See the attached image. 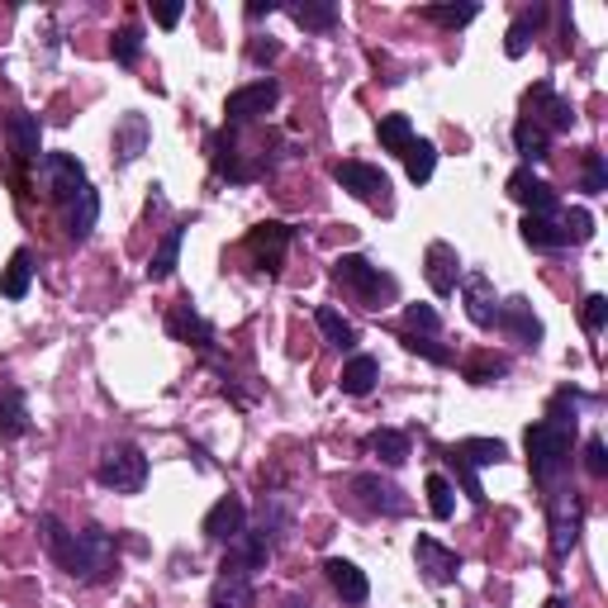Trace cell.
<instances>
[{"label":"cell","instance_id":"cell-1","mask_svg":"<svg viewBox=\"0 0 608 608\" xmlns=\"http://www.w3.org/2000/svg\"><path fill=\"white\" fill-rule=\"evenodd\" d=\"M43 547L52 551V561H58L71 580H81V585H100V580H110V570H115V538L105 528H81V532H71L62 528L52 513H43Z\"/></svg>","mask_w":608,"mask_h":608},{"label":"cell","instance_id":"cell-2","mask_svg":"<svg viewBox=\"0 0 608 608\" xmlns=\"http://www.w3.org/2000/svg\"><path fill=\"white\" fill-rule=\"evenodd\" d=\"M570 438L576 428H557V423H532L523 433V447H528V467L538 475V486H557V480L570 471Z\"/></svg>","mask_w":608,"mask_h":608},{"label":"cell","instance_id":"cell-3","mask_svg":"<svg viewBox=\"0 0 608 608\" xmlns=\"http://www.w3.org/2000/svg\"><path fill=\"white\" fill-rule=\"evenodd\" d=\"M333 276L347 285V291H356L362 295L371 310H381V300H395L400 295V281L390 276V272H381V266L375 262H366L362 253H343L333 262Z\"/></svg>","mask_w":608,"mask_h":608},{"label":"cell","instance_id":"cell-4","mask_svg":"<svg viewBox=\"0 0 608 608\" xmlns=\"http://www.w3.org/2000/svg\"><path fill=\"white\" fill-rule=\"evenodd\" d=\"M96 480L105 490L115 494H138L143 480H148V457L138 452L134 442H115L100 452V467H96Z\"/></svg>","mask_w":608,"mask_h":608},{"label":"cell","instance_id":"cell-5","mask_svg":"<svg viewBox=\"0 0 608 608\" xmlns=\"http://www.w3.org/2000/svg\"><path fill=\"white\" fill-rule=\"evenodd\" d=\"M547 513H551V551H557V557H570L580 542V523H585L580 494L576 490H551Z\"/></svg>","mask_w":608,"mask_h":608},{"label":"cell","instance_id":"cell-6","mask_svg":"<svg viewBox=\"0 0 608 608\" xmlns=\"http://www.w3.org/2000/svg\"><path fill=\"white\" fill-rule=\"evenodd\" d=\"M39 176H43V190H48L58 205L77 200V195L91 186V182H86L81 157H71V153H43V157H39Z\"/></svg>","mask_w":608,"mask_h":608},{"label":"cell","instance_id":"cell-7","mask_svg":"<svg viewBox=\"0 0 608 608\" xmlns=\"http://www.w3.org/2000/svg\"><path fill=\"white\" fill-rule=\"evenodd\" d=\"M333 182L343 186V190H352L356 200H366V205H375V209H385L390 214V176L381 171V167H371V163H337L333 167Z\"/></svg>","mask_w":608,"mask_h":608},{"label":"cell","instance_id":"cell-8","mask_svg":"<svg viewBox=\"0 0 608 608\" xmlns=\"http://www.w3.org/2000/svg\"><path fill=\"white\" fill-rule=\"evenodd\" d=\"M523 119H532L538 129H547V134H566L570 124H576V105H570L566 96H557V86L551 81H538L532 91L523 96Z\"/></svg>","mask_w":608,"mask_h":608},{"label":"cell","instance_id":"cell-9","mask_svg":"<svg viewBox=\"0 0 608 608\" xmlns=\"http://www.w3.org/2000/svg\"><path fill=\"white\" fill-rule=\"evenodd\" d=\"M509 195L532 214V219H557V214H561L557 186L542 182V176H532V167H518V171L509 176Z\"/></svg>","mask_w":608,"mask_h":608},{"label":"cell","instance_id":"cell-10","mask_svg":"<svg viewBox=\"0 0 608 608\" xmlns=\"http://www.w3.org/2000/svg\"><path fill=\"white\" fill-rule=\"evenodd\" d=\"M276 105H281V81L276 77H262L253 86H238V91L224 100V115H228V124H247V119L272 115Z\"/></svg>","mask_w":608,"mask_h":608},{"label":"cell","instance_id":"cell-11","mask_svg":"<svg viewBox=\"0 0 608 608\" xmlns=\"http://www.w3.org/2000/svg\"><path fill=\"white\" fill-rule=\"evenodd\" d=\"M352 494L362 499V509L381 513V518H404V513H409V494L395 486V480H381V475H352Z\"/></svg>","mask_w":608,"mask_h":608},{"label":"cell","instance_id":"cell-12","mask_svg":"<svg viewBox=\"0 0 608 608\" xmlns=\"http://www.w3.org/2000/svg\"><path fill=\"white\" fill-rule=\"evenodd\" d=\"M272 561V538H266L262 528H243L234 542H228V557H224V570H234V576H247L253 580L257 570H266Z\"/></svg>","mask_w":608,"mask_h":608},{"label":"cell","instance_id":"cell-13","mask_svg":"<svg viewBox=\"0 0 608 608\" xmlns=\"http://www.w3.org/2000/svg\"><path fill=\"white\" fill-rule=\"evenodd\" d=\"M291 238H295V228H291V224L266 219V224H257L253 234H247V253H253V262L262 266V272H281V262H285V247H291Z\"/></svg>","mask_w":608,"mask_h":608},{"label":"cell","instance_id":"cell-14","mask_svg":"<svg viewBox=\"0 0 608 608\" xmlns=\"http://www.w3.org/2000/svg\"><path fill=\"white\" fill-rule=\"evenodd\" d=\"M494 328H504L518 347H538V343H542V318L532 314V304H528L523 295L499 300V318H494Z\"/></svg>","mask_w":608,"mask_h":608},{"label":"cell","instance_id":"cell-15","mask_svg":"<svg viewBox=\"0 0 608 608\" xmlns=\"http://www.w3.org/2000/svg\"><path fill=\"white\" fill-rule=\"evenodd\" d=\"M423 276L428 285H433V295H457V281H461V257H457V247L452 243H428V253H423Z\"/></svg>","mask_w":608,"mask_h":608},{"label":"cell","instance_id":"cell-16","mask_svg":"<svg viewBox=\"0 0 608 608\" xmlns=\"http://www.w3.org/2000/svg\"><path fill=\"white\" fill-rule=\"evenodd\" d=\"M414 561H419V570H423V580L428 585H452L457 576H461V557L452 547H442L438 538H419L414 542Z\"/></svg>","mask_w":608,"mask_h":608},{"label":"cell","instance_id":"cell-17","mask_svg":"<svg viewBox=\"0 0 608 608\" xmlns=\"http://www.w3.org/2000/svg\"><path fill=\"white\" fill-rule=\"evenodd\" d=\"M461 300H467V318L475 328H494L499 318V295H494V281L486 272H471L461 281Z\"/></svg>","mask_w":608,"mask_h":608},{"label":"cell","instance_id":"cell-18","mask_svg":"<svg viewBox=\"0 0 608 608\" xmlns=\"http://www.w3.org/2000/svg\"><path fill=\"white\" fill-rule=\"evenodd\" d=\"M167 333L176 337V343H190V347H200V352H214V328L205 324L200 310H195L190 300H176V304H171Z\"/></svg>","mask_w":608,"mask_h":608},{"label":"cell","instance_id":"cell-19","mask_svg":"<svg viewBox=\"0 0 608 608\" xmlns=\"http://www.w3.org/2000/svg\"><path fill=\"white\" fill-rule=\"evenodd\" d=\"M148 143H153V124H148V115L129 110V115L115 124V163H119V167L138 163V157L148 153Z\"/></svg>","mask_w":608,"mask_h":608},{"label":"cell","instance_id":"cell-20","mask_svg":"<svg viewBox=\"0 0 608 608\" xmlns=\"http://www.w3.org/2000/svg\"><path fill=\"white\" fill-rule=\"evenodd\" d=\"M243 528H247V504H243L238 494H224L219 504L205 513V523H200V532H205L209 542H234Z\"/></svg>","mask_w":608,"mask_h":608},{"label":"cell","instance_id":"cell-21","mask_svg":"<svg viewBox=\"0 0 608 608\" xmlns=\"http://www.w3.org/2000/svg\"><path fill=\"white\" fill-rule=\"evenodd\" d=\"M6 138H10V153L20 157V163H33V157L43 153V124H39V115H29V110L6 115Z\"/></svg>","mask_w":608,"mask_h":608},{"label":"cell","instance_id":"cell-22","mask_svg":"<svg viewBox=\"0 0 608 608\" xmlns=\"http://www.w3.org/2000/svg\"><path fill=\"white\" fill-rule=\"evenodd\" d=\"M324 576H328L333 595L343 599V604H366V599H371V580H366V570H356L352 561L328 557V561H324Z\"/></svg>","mask_w":608,"mask_h":608},{"label":"cell","instance_id":"cell-23","mask_svg":"<svg viewBox=\"0 0 608 608\" xmlns=\"http://www.w3.org/2000/svg\"><path fill=\"white\" fill-rule=\"evenodd\" d=\"M62 209H67V214H62L67 238H77V243L91 238V228L100 224V195H96V186H86V190L77 195V200H67Z\"/></svg>","mask_w":608,"mask_h":608},{"label":"cell","instance_id":"cell-24","mask_svg":"<svg viewBox=\"0 0 608 608\" xmlns=\"http://www.w3.org/2000/svg\"><path fill=\"white\" fill-rule=\"evenodd\" d=\"M375 381H381V362H375V356H366V352H356L352 362L343 366V375H337V385H343V395H371L375 390Z\"/></svg>","mask_w":608,"mask_h":608},{"label":"cell","instance_id":"cell-25","mask_svg":"<svg viewBox=\"0 0 608 608\" xmlns=\"http://www.w3.org/2000/svg\"><path fill=\"white\" fill-rule=\"evenodd\" d=\"M257 595H253V580L247 576H234V570H224L219 580L209 589V608H253Z\"/></svg>","mask_w":608,"mask_h":608},{"label":"cell","instance_id":"cell-26","mask_svg":"<svg viewBox=\"0 0 608 608\" xmlns=\"http://www.w3.org/2000/svg\"><path fill=\"white\" fill-rule=\"evenodd\" d=\"M186 228H190L186 219L167 228L163 247H157V253H153V262H148V281H167V276L176 272V262H182V243H186Z\"/></svg>","mask_w":608,"mask_h":608},{"label":"cell","instance_id":"cell-27","mask_svg":"<svg viewBox=\"0 0 608 608\" xmlns=\"http://www.w3.org/2000/svg\"><path fill=\"white\" fill-rule=\"evenodd\" d=\"M452 452L467 461V467H499V461H509V447L499 438H467V442H452Z\"/></svg>","mask_w":608,"mask_h":608},{"label":"cell","instance_id":"cell-28","mask_svg":"<svg viewBox=\"0 0 608 608\" xmlns=\"http://www.w3.org/2000/svg\"><path fill=\"white\" fill-rule=\"evenodd\" d=\"M29 285H33V257H29V247H20V253H10L6 272H0V295H6V300H24Z\"/></svg>","mask_w":608,"mask_h":608},{"label":"cell","instance_id":"cell-29","mask_svg":"<svg viewBox=\"0 0 608 608\" xmlns=\"http://www.w3.org/2000/svg\"><path fill=\"white\" fill-rule=\"evenodd\" d=\"M523 243L538 247V253H561V247H570V234L561 228V219H523Z\"/></svg>","mask_w":608,"mask_h":608},{"label":"cell","instance_id":"cell-30","mask_svg":"<svg viewBox=\"0 0 608 608\" xmlns=\"http://www.w3.org/2000/svg\"><path fill=\"white\" fill-rule=\"evenodd\" d=\"M513 153L523 157V163H542V157H551V134L538 129L532 119H518L513 124Z\"/></svg>","mask_w":608,"mask_h":608},{"label":"cell","instance_id":"cell-31","mask_svg":"<svg viewBox=\"0 0 608 608\" xmlns=\"http://www.w3.org/2000/svg\"><path fill=\"white\" fill-rule=\"evenodd\" d=\"M29 433V404L20 390H0V438H24Z\"/></svg>","mask_w":608,"mask_h":608},{"label":"cell","instance_id":"cell-32","mask_svg":"<svg viewBox=\"0 0 608 608\" xmlns=\"http://www.w3.org/2000/svg\"><path fill=\"white\" fill-rule=\"evenodd\" d=\"M314 324H318V333H324L328 347H343V352L356 347V328L333 310V304H318V310H314Z\"/></svg>","mask_w":608,"mask_h":608},{"label":"cell","instance_id":"cell-33","mask_svg":"<svg viewBox=\"0 0 608 608\" xmlns=\"http://www.w3.org/2000/svg\"><path fill=\"white\" fill-rule=\"evenodd\" d=\"M285 14L300 24V29H314V33H328L333 24H337V6L333 0H304V6H285Z\"/></svg>","mask_w":608,"mask_h":608},{"label":"cell","instance_id":"cell-34","mask_svg":"<svg viewBox=\"0 0 608 608\" xmlns=\"http://www.w3.org/2000/svg\"><path fill=\"white\" fill-rule=\"evenodd\" d=\"M542 20H547V6H532V10H523V14H518V20L509 24V39H504V52H509V58H523L528 43H532V33H538Z\"/></svg>","mask_w":608,"mask_h":608},{"label":"cell","instance_id":"cell-35","mask_svg":"<svg viewBox=\"0 0 608 608\" xmlns=\"http://www.w3.org/2000/svg\"><path fill=\"white\" fill-rule=\"evenodd\" d=\"M433 167H438V148L428 138H414L409 143V153H404V171H409V182L414 186H428L433 182Z\"/></svg>","mask_w":608,"mask_h":608},{"label":"cell","instance_id":"cell-36","mask_svg":"<svg viewBox=\"0 0 608 608\" xmlns=\"http://www.w3.org/2000/svg\"><path fill=\"white\" fill-rule=\"evenodd\" d=\"M366 447L385 461V467H404V461H409V438L395 433V428H375V433L366 438Z\"/></svg>","mask_w":608,"mask_h":608},{"label":"cell","instance_id":"cell-37","mask_svg":"<svg viewBox=\"0 0 608 608\" xmlns=\"http://www.w3.org/2000/svg\"><path fill=\"white\" fill-rule=\"evenodd\" d=\"M375 134H381V148L385 153H409V143H414L419 134H414V124H409V115H385L381 124H375Z\"/></svg>","mask_w":608,"mask_h":608},{"label":"cell","instance_id":"cell-38","mask_svg":"<svg viewBox=\"0 0 608 608\" xmlns=\"http://www.w3.org/2000/svg\"><path fill=\"white\" fill-rule=\"evenodd\" d=\"M589 404V395H580V390H557V400H551V409H547V423H557V428H576V419H580V409Z\"/></svg>","mask_w":608,"mask_h":608},{"label":"cell","instance_id":"cell-39","mask_svg":"<svg viewBox=\"0 0 608 608\" xmlns=\"http://www.w3.org/2000/svg\"><path fill=\"white\" fill-rule=\"evenodd\" d=\"M428 509H433V518L438 523H447V518L457 513V490H452V480L447 475H428Z\"/></svg>","mask_w":608,"mask_h":608},{"label":"cell","instance_id":"cell-40","mask_svg":"<svg viewBox=\"0 0 608 608\" xmlns=\"http://www.w3.org/2000/svg\"><path fill=\"white\" fill-rule=\"evenodd\" d=\"M428 24H442V29H461V24H471L475 14H480V6H423L419 10Z\"/></svg>","mask_w":608,"mask_h":608},{"label":"cell","instance_id":"cell-41","mask_svg":"<svg viewBox=\"0 0 608 608\" xmlns=\"http://www.w3.org/2000/svg\"><path fill=\"white\" fill-rule=\"evenodd\" d=\"M110 52H115V62H119V67H134V62L143 58V29H138V24L129 20V24H124V29L115 33Z\"/></svg>","mask_w":608,"mask_h":608},{"label":"cell","instance_id":"cell-42","mask_svg":"<svg viewBox=\"0 0 608 608\" xmlns=\"http://www.w3.org/2000/svg\"><path fill=\"white\" fill-rule=\"evenodd\" d=\"M404 328H409V337H438L442 318H438L433 304H409V310H404Z\"/></svg>","mask_w":608,"mask_h":608},{"label":"cell","instance_id":"cell-43","mask_svg":"<svg viewBox=\"0 0 608 608\" xmlns=\"http://www.w3.org/2000/svg\"><path fill=\"white\" fill-rule=\"evenodd\" d=\"M585 195H604L608 190V163H604V153L589 148L585 153V182H580Z\"/></svg>","mask_w":608,"mask_h":608},{"label":"cell","instance_id":"cell-44","mask_svg":"<svg viewBox=\"0 0 608 608\" xmlns=\"http://www.w3.org/2000/svg\"><path fill=\"white\" fill-rule=\"evenodd\" d=\"M447 467L457 471V480H461V490L471 494V504H486V486H480V475H475V467H467V461H461L452 447H447Z\"/></svg>","mask_w":608,"mask_h":608},{"label":"cell","instance_id":"cell-45","mask_svg":"<svg viewBox=\"0 0 608 608\" xmlns=\"http://www.w3.org/2000/svg\"><path fill=\"white\" fill-rule=\"evenodd\" d=\"M504 371H509L504 356H480L475 366H467V381H475V385H494Z\"/></svg>","mask_w":608,"mask_h":608},{"label":"cell","instance_id":"cell-46","mask_svg":"<svg viewBox=\"0 0 608 608\" xmlns=\"http://www.w3.org/2000/svg\"><path fill=\"white\" fill-rule=\"evenodd\" d=\"M404 347H409V352H419V356H428L433 366H452V352L438 347V337H404Z\"/></svg>","mask_w":608,"mask_h":608},{"label":"cell","instance_id":"cell-47","mask_svg":"<svg viewBox=\"0 0 608 608\" xmlns=\"http://www.w3.org/2000/svg\"><path fill=\"white\" fill-rule=\"evenodd\" d=\"M580 324H585V333H604V324H608V300H604V295H589V300H585Z\"/></svg>","mask_w":608,"mask_h":608},{"label":"cell","instance_id":"cell-48","mask_svg":"<svg viewBox=\"0 0 608 608\" xmlns=\"http://www.w3.org/2000/svg\"><path fill=\"white\" fill-rule=\"evenodd\" d=\"M585 471L595 475V480L608 475V447H604V438H589L585 442Z\"/></svg>","mask_w":608,"mask_h":608},{"label":"cell","instance_id":"cell-49","mask_svg":"<svg viewBox=\"0 0 608 608\" xmlns=\"http://www.w3.org/2000/svg\"><path fill=\"white\" fill-rule=\"evenodd\" d=\"M561 228L570 234V243H585L589 234H595V219H589V209H570L561 219Z\"/></svg>","mask_w":608,"mask_h":608},{"label":"cell","instance_id":"cell-50","mask_svg":"<svg viewBox=\"0 0 608 608\" xmlns=\"http://www.w3.org/2000/svg\"><path fill=\"white\" fill-rule=\"evenodd\" d=\"M182 14H186V6H157L153 20L163 24V29H176V24H182Z\"/></svg>","mask_w":608,"mask_h":608},{"label":"cell","instance_id":"cell-51","mask_svg":"<svg viewBox=\"0 0 608 608\" xmlns=\"http://www.w3.org/2000/svg\"><path fill=\"white\" fill-rule=\"evenodd\" d=\"M281 58V43H253V62H276Z\"/></svg>","mask_w":608,"mask_h":608},{"label":"cell","instance_id":"cell-52","mask_svg":"<svg viewBox=\"0 0 608 608\" xmlns=\"http://www.w3.org/2000/svg\"><path fill=\"white\" fill-rule=\"evenodd\" d=\"M281 6H272V0H266V6H247V20H262V14H276Z\"/></svg>","mask_w":608,"mask_h":608},{"label":"cell","instance_id":"cell-53","mask_svg":"<svg viewBox=\"0 0 608 608\" xmlns=\"http://www.w3.org/2000/svg\"><path fill=\"white\" fill-rule=\"evenodd\" d=\"M542 608H570V604H566V599H561V595H551V599H547V604H542Z\"/></svg>","mask_w":608,"mask_h":608},{"label":"cell","instance_id":"cell-54","mask_svg":"<svg viewBox=\"0 0 608 608\" xmlns=\"http://www.w3.org/2000/svg\"><path fill=\"white\" fill-rule=\"evenodd\" d=\"M281 608H310V604H304V599H295V595H291V599H285Z\"/></svg>","mask_w":608,"mask_h":608}]
</instances>
